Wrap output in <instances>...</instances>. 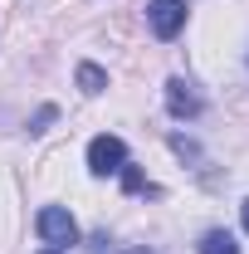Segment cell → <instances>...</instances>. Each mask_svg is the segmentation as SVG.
<instances>
[{"instance_id":"11","label":"cell","mask_w":249,"mask_h":254,"mask_svg":"<svg viewBox=\"0 0 249 254\" xmlns=\"http://www.w3.org/2000/svg\"><path fill=\"white\" fill-rule=\"evenodd\" d=\"M44 254H59V250H44Z\"/></svg>"},{"instance_id":"9","label":"cell","mask_w":249,"mask_h":254,"mask_svg":"<svg viewBox=\"0 0 249 254\" xmlns=\"http://www.w3.org/2000/svg\"><path fill=\"white\" fill-rule=\"evenodd\" d=\"M240 215H245V235H249V200H245V205H240Z\"/></svg>"},{"instance_id":"7","label":"cell","mask_w":249,"mask_h":254,"mask_svg":"<svg viewBox=\"0 0 249 254\" xmlns=\"http://www.w3.org/2000/svg\"><path fill=\"white\" fill-rule=\"evenodd\" d=\"M118 176H123V186H127V190H147V181H142V171H137V166H123Z\"/></svg>"},{"instance_id":"2","label":"cell","mask_w":249,"mask_h":254,"mask_svg":"<svg viewBox=\"0 0 249 254\" xmlns=\"http://www.w3.org/2000/svg\"><path fill=\"white\" fill-rule=\"evenodd\" d=\"M127 166V142L123 137H113V132H103L88 142V171L93 176H118Z\"/></svg>"},{"instance_id":"1","label":"cell","mask_w":249,"mask_h":254,"mask_svg":"<svg viewBox=\"0 0 249 254\" xmlns=\"http://www.w3.org/2000/svg\"><path fill=\"white\" fill-rule=\"evenodd\" d=\"M34 230H39V240L49 245V250H68V245H78V225L68 210L59 205H44L39 215H34Z\"/></svg>"},{"instance_id":"5","label":"cell","mask_w":249,"mask_h":254,"mask_svg":"<svg viewBox=\"0 0 249 254\" xmlns=\"http://www.w3.org/2000/svg\"><path fill=\"white\" fill-rule=\"evenodd\" d=\"M200 254H240V245H235L230 230H210V235L200 240Z\"/></svg>"},{"instance_id":"4","label":"cell","mask_w":249,"mask_h":254,"mask_svg":"<svg viewBox=\"0 0 249 254\" xmlns=\"http://www.w3.org/2000/svg\"><path fill=\"white\" fill-rule=\"evenodd\" d=\"M166 113L181 118V123H186V118H200V93L190 88L186 78H171V83H166Z\"/></svg>"},{"instance_id":"3","label":"cell","mask_w":249,"mask_h":254,"mask_svg":"<svg viewBox=\"0 0 249 254\" xmlns=\"http://www.w3.org/2000/svg\"><path fill=\"white\" fill-rule=\"evenodd\" d=\"M147 25L156 39H176L186 30V0H152L147 5Z\"/></svg>"},{"instance_id":"10","label":"cell","mask_w":249,"mask_h":254,"mask_svg":"<svg viewBox=\"0 0 249 254\" xmlns=\"http://www.w3.org/2000/svg\"><path fill=\"white\" fill-rule=\"evenodd\" d=\"M127 254H147V250H127Z\"/></svg>"},{"instance_id":"8","label":"cell","mask_w":249,"mask_h":254,"mask_svg":"<svg viewBox=\"0 0 249 254\" xmlns=\"http://www.w3.org/2000/svg\"><path fill=\"white\" fill-rule=\"evenodd\" d=\"M54 118H59V113H54V108H39V118H34V132H44V127L54 123Z\"/></svg>"},{"instance_id":"6","label":"cell","mask_w":249,"mask_h":254,"mask_svg":"<svg viewBox=\"0 0 249 254\" xmlns=\"http://www.w3.org/2000/svg\"><path fill=\"white\" fill-rule=\"evenodd\" d=\"M78 88H83L88 98H93V93H103V88H108V73H103L98 64H78Z\"/></svg>"}]
</instances>
